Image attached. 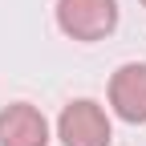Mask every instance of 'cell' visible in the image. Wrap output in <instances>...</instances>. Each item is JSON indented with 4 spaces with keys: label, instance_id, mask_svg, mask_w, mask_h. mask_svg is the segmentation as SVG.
Wrapping results in <instances>:
<instances>
[{
    "label": "cell",
    "instance_id": "3957f363",
    "mask_svg": "<svg viewBox=\"0 0 146 146\" xmlns=\"http://www.w3.org/2000/svg\"><path fill=\"white\" fill-rule=\"evenodd\" d=\"M110 110L130 122L146 126V61H126L110 77Z\"/></svg>",
    "mask_w": 146,
    "mask_h": 146
},
{
    "label": "cell",
    "instance_id": "5b68a950",
    "mask_svg": "<svg viewBox=\"0 0 146 146\" xmlns=\"http://www.w3.org/2000/svg\"><path fill=\"white\" fill-rule=\"evenodd\" d=\"M142 4H146V0H142Z\"/></svg>",
    "mask_w": 146,
    "mask_h": 146
},
{
    "label": "cell",
    "instance_id": "277c9868",
    "mask_svg": "<svg viewBox=\"0 0 146 146\" xmlns=\"http://www.w3.org/2000/svg\"><path fill=\"white\" fill-rule=\"evenodd\" d=\"M0 146H49V118L33 102H8L0 110Z\"/></svg>",
    "mask_w": 146,
    "mask_h": 146
},
{
    "label": "cell",
    "instance_id": "7a4b0ae2",
    "mask_svg": "<svg viewBox=\"0 0 146 146\" xmlns=\"http://www.w3.org/2000/svg\"><path fill=\"white\" fill-rule=\"evenodd\" d=\"M57 138H61V146H110L114 126H110V114L94 98H77L61 110Z\"/></svg>",
    "mask_w": 146,
    "mask_h": 146
},
{
    "label": "cell",
    "instance_id": "6da1fadb",
    "mask_svg": "<svg viewBox=\"0 0 146 146\" xmlns=\"http://www.w3.org/2000/svg\"><path fill=\"white\" fill-rule=\"evenodd\" d=\"M57 29L81 45L106 41L118 29V0H57Z\"/></svg>",
    "mask_w": 146,
    "mask_h": 146
}]
</instances>
